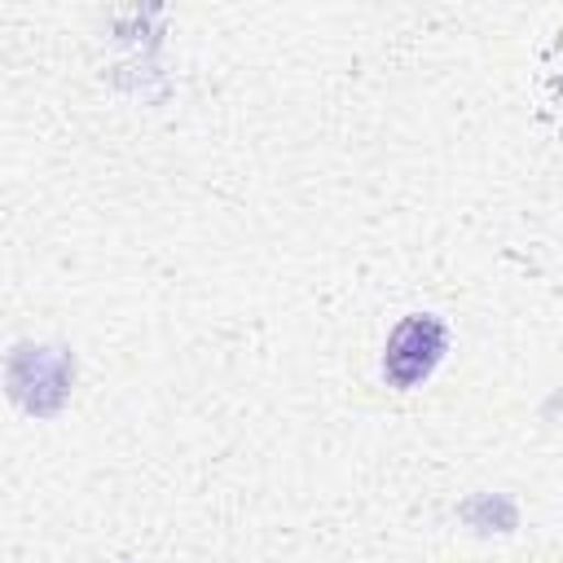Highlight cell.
<instances>
[{
	"mask_svg": "<svg viewBox=\"0 0 563 563\" xmlns=\"http://www.w3.org/2000/svg\"><path fill=\"white\" fill-rule=\"evenodd\" d=\"M449 352V325L435 312H409L396 321L383 347V378L396 391H409L435 374V365Z\"/></svg>",
	"mask_w": 563,
	"mask_h": 563,
	"instance_id": "6da1fadb",
	"label": "cell"
}]
</instances>
